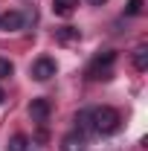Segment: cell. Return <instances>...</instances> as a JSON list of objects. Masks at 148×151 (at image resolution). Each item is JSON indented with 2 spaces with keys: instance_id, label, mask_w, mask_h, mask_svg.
I'll list each match as a JSON object with an SVG mask.
<instances>
[{
  "instance_id": "1",
  "label": "cell",
  "mask_w": 148,
  "mask_h": 151,
  "mask_svg": "<svg viewBox=\"0 0 148 151\" xmlns=\"http://www.w3.org/2000/svg\"><path fill=\"white\" fill-rule=\"evenodd\" d=\"M90 122H93V134H116L119 125H122V116H119L116 108L102 105V108L90 111Z\"/></svg>"
},
{
  "instance_id": "2",
  "label": "cell",
  "mask_w": 148,
  "mask_h": 151,
  "mask_svg": "<svg viewBox=\"0 0 148 151\" xmlns=\"http://www.w3.org/2000/svg\"><path fill=\"white\" fill-rule=\"evenodd\" d=\"M113 64H116V52L113 50H105V52H99V55L90 61V67H87V78H93V81H108L113 76Z\"/></svg>"
},
{
  "instance_id": "3",
  "label": "cell",
  "mask_w": 148,
  "mask_h": 151,
  "mask_svg": "<svg viewBox=\"0 0 148 151\" xmlns=\"http://www.w3.org/2000/svg\"><path fill=\"white\" fill-rule=\"evenodd\" d=\"M55 58H50V55H41L35 61V64H32V78H35V81H50V78H52V76H55Z\"/></svg>"
},
{
  "instance_id": "4",
  "label": "cell",
  "mask_w": 148,
  "mask_h": 151,
  "mask_svg": "<svg viewBox=\"0 0 148 151\" xmlns=\"http://www.w3.org/2000/svg\"><path fill=\"white\" fill-rule=\"evenodd\" d=\"M26 26V15L23 12H3L0 15V32H18V29H23Z\"/></svg>"
},
{
  "instance_id": "5",
  "label": "cell",
  "mask_w": 148,
  "mask_h": 151,
  "mask_svg": "<svg viewBox=\"0 0 148 151\" xmlns=\"http://www.w3.org/2000/svg\"><path fill=\"white\" fill-rule=\"evenodd\" d=\"M50 113H52L50 99H32V105H29V116H32V122L44 125V122L50 119Z\"/></svg>"
},
{
  "instance_id": "6",
  "label": "cell",
  "mask_w": 148,
  "mask_h": 151,
  "mask_svg": "<svg viewBox=\"0 0 148 151\" xmlns=\"http://www.w3.org/2000/svg\"><path fill=\"white\" fill-rule=\"evenodd\" d=\"M84 145H87V139H84L78 131L67 134V137L61 139V151H84Z\"/></svg>"
},
{
  "instance_id": "7",
  "label": "cell",
  "mask_w": 148,
  "mask_h": 151,
  "mask_svg": "<svg viewBox=\"0 0 148 151\" xmlns=\"http://www.w3.org/2000/svg\"><path fill=\"white\" fill-rule=\"evenodd\" d=\"M75 6H78V0H52V12L58 18H70L75 12Z\"/></svg>"
},
{
  "instance_id": "8",
  "label": "cell",
  "mask_w": 148,
  "mask_h": 151,
  "mask_svg": "<svg viewBox=\"0 0 148 151\" xmlns=\"http://www.w3.org/2000/svg\"><path fill=\"white\" fill-rule=\"evenodd\" d=\"M55 38H58V44H75V41L81 38V32H78L75 26H61L55 32Z\"/></svg>"
},
{
  "instance_id": "9",
  "label": "cell",
  "mask_w": 148,
  "mask_h": 151,
  "mask_svg": "<svg viewBox=\"0 0 148 151\" xmlns=\"http://www.w3.org/2000/svg\"><path fill=\"white\" fill-rule=\"evenodd\" d=\"M134 67L142 73V70H148V47L145 44H139L137 50H134Z\"/></svg>"
},
{
  "instance_id": "10",
  "label": "cell",
  "mask_w": 148,
  "mask_h": 151,
  "mask_svg": "<svg viewBox=\"0 0 148 151\" xmlns=\"http://www.w3.org/2000/svg\"><path fill=\"white\" fill-rule=\"evenodd\" d=\"M26 148H29V137L26 134H15L9 139V145H6V151H26Z\"/></svg>"
},
{
  "instance_id": "11",
  "label": "cell",
  "mask_w": 148,
  "mask_h": 151,
  "mask_svg": "<svg viewBox=\"0 0 148 151\" xmlns=\"http://www.w3.org/2000/svg\"><path fill=\"white\" fill-rule=\"evenodd\" d=\"M75 125H78V131H90V134H93L90 111H78V116H75Z\"/></svg>"
},
{
  "instance_id": "12",
  "label": "cell",
  "mask_w": 148,
  "mask_h": 151,
  "mask_svg": "<svg viewBox=\"0 0 148 151\" xmlns=\"http://www.w3.org/2000/svg\"><path fill=\"white\" fill-rule=\"evenodd\" d=\"M12 70H15V67H12V61H9V58H0V78H9Z\"/></svg>"
},
{
  "instance_id": "13",
  "label": "cell",
  "mask_w": 148,
  "mask_h": 151,
  "mask_svg": "<svg viewBox=\"0 0 148 151\" xmlns=\"http://www.w3.org/2000/svg\"><path fill=\"white\" fill-rule=\"evenodd\" d=\"M125 12H128V15H142V0H128Z\"/></svg>"
},
{
  "instance_id": "14",
  "label": "cell",
  "mask_w": 148,
  "mask_h": 151,
  "mask_svg": "<svg viewBox=\"0 0 148 151\" xmlns=\"http://www.w3.org/2000/svg\"><path fill=\"white\" fill-rule=\"evenodd\" d=\"M90 3H93V6H102V3H105V0H90Z\"/></svg>"
},
{
  "instance_id": "15",
  "label": "cell",
  "mask_w": 148,
  "mask_h": 151,
  "mask_svg": "<svg viewBox=\"0 0 148 151\" xmlns=\"http://www.w3.org/2000/svg\"><path fill=\"white\" fill-rule=\"evenodd\" d=\"M3 99H6V96H3V87H0V105H3Z\"/></svg>"
}]
</instances>
